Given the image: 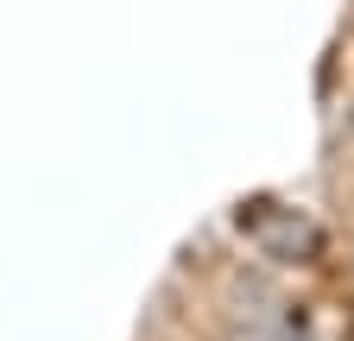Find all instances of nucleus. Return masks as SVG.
Listing matches in <instances>:
<instances>
[{
  "label": "nucleus",
  "instance_id": "1",
  "mask_svg": "<svg viewBox=\"0 0 354 341\" xmlns=\"http://www.w3.org/2000/svg\"><path fill=\"white\" fill-rule=\"evenodd\" d=\"M234 228L247 234L253 253H266V260H279V266H310L323 253V228L304 215V208L291 202H272V196H253L234 208Z\"/></svg>",
  "mask_w": 354,
  "mask_h": 341
},
{
  "label": "nucleus",
  "instance_id": "2",
  "mask_svg": "<svg viewBox=\"0 0 354 341\" xmlns=\"http://www.w3.org/2000/svg\"><path fill=\"white\" fill-rule=\"evenodd\" d=\"M247 341H310V335H304V329H297L291 316H272V322H259V329H253Z\"/></svg>",
  "mask_w": 354,
  "mask_h": 341
}]
</instances>
